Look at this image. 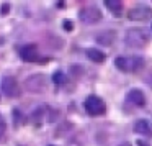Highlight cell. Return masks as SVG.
<instances>
[{"label": "cell", "instance_id": "cell-8", "mask_svg": "<svg viewBox=\"0 0 152 146\" xmlns=\"http://www.w3.org/2000/svg\"><path fill=\"white\" fill-rule=\"evenodd\" d=\"M126 102H129L134 107H144L145 105V95L139 89H131L126 95Z\"/></svg>", "mask_w": 152, "mask_h": 146}, {"label": "cell", "instance_id": "cell-12", "mask_svg": "<svg viewBox=\"0 0 152 146\" xmlns=\"http://www.w3.org/2000/svg\"><path fill=\"white\" fill-rule=\"evenodd\" d=\"M85 54H87V58H88L92 63L102 64V63H105V59H106V54L103 53V51L96 49V48H88V49L85 51Z\"/></svg>", "mask_w": 152, "mask_h": 146}, {"label": "cell", "instance_id": "cell-10", "mask_svg": "<svg viewBox=\"0 0 152 146\" xmlns=\"http://www.w3.org/2000/svg\"><path fill=\"white\" fill-rule=\"evenodd\" d=\"M95 41L100 44V46H111L116 41V31L115 30H105L100 35H96Z\"/></svg>", "mask_w": 152, "mask_h": 146}, {"label": "cell", "instance_id": "cell-20", "mask_svg": "<svg viewBox=\"0 0 152 146\" xmlns=\"http://www.w3.org/2000/svg\"><path fill=\"white\" fill-rule=\"evenodd\" d=\"M119 146H131V143H129V141H123Z\"/></svg>", "mask_w": 152, "mask_h": 146}, {"label": "cell", "instance_id": "cell-13", "mask_svg": "<svg viewBox=\"0 0 152 146\" xmlns=\"http://www.w3.org/2000/svg\"><path fill=\"white\" fill-rule=\"evenodd\" d=\"M134 133H137V135H151L152 128H151V123H149V120L145 118H141L137 120V122L134 123Z\"/></svg>", "mask_w": 152, "mask_h": 146}, {"label": "cell", "instance_id": "cell-4", "mask_svg": "<svg viewBox=\"0 0 152 146\" xmlns=\"http://www.w3.org/2000/svg\"><path fill=\"white\" fill-rule=\"evenodd\" d=\"M83 107H85V112L92 117H100L106 113V105L103 102V99H100L98 95H88L85 99Z\"/></svg>", "mask_w": 152, "mask_h": 146}, {"label": "cell", "instance_id": "cell-6", "mask_svg": "<svg viewBox=\"0 0 152 146\" xmlns=\"http://www.w3.org/2000/svg\"><path fill=\"white\" fill-rule=\"evenodd\" d=\"M0 86H2V92H4L7 97H10V99L20 97L21 87H20V84H18V80L15 79V77L5 76L4 79H2V84H0Z\"/></svg>", "mask_w": 152, "mask_h": 146}, {"label": "cell", "instance_id": "cell-21", "mask_svg": "<svg viewBox=\"0 0 152 146\" xmlns=\"http://www.w3.org/2000/svg\"><path fill=\"white\" fill-rule=\"evenodd\" d=\"M49 146H54V145H49Z\"/></svg>", "mask_w": 152, "mask_h": 146}, {"label": "cell", "instance_id": "cell-7", "mask_svg": "<svg viewBox=\"0 0 152 146\" xmlns=\"http://www.w3.org/2000/svg\"><path fill=\"white\" fill-rule=\"evenodd\" d=\"M128 18L132 21H145L152 18V8L147 7L144 4H139L136 7H132L131 10H128Z\"/></svg>", "mask_w": 152, "mask_h": 146}, {"label": "cell", "instance_id": "cell-9", "mask_svg": "<svg viewBox=\"0 0 152 146\" xmlns=\"http://www.w3.org/2000/svg\"><path fill=\"white\" fill-rule=\"evenodd\" d=\"M20 56H21V59L26 61V63H33V61H36L38 59V46L33 44V43L21 46Z\"/></svg>", "mask_w": 152, "mask_h": 146}, {"label": "cell", "instance_id": "cell-14", "mask_svg": "<svg viewBox=\"0 0 152 146\" xmlns=\"http://www.w3.org/2000/svg\"><path fill=\"white\" fill-rule=\"evenodd\" d=\"M105 5L108 7V10L113 12L115 15H119L123 12V2L121 0H106Z\"/></svg>", "mask_w": 152, "mask_h": 146}, {"label": "cell", "instance_id": "cell-19", "mask_svg": "<svg viewBox=\"0 0 152 146\" xmlns=\"http://www.w3.org/2000/svg\"><path fill=\"white\" fill-rule=\"evenodd\" d=\"M64 28H66L67 31H70V30H72V28H74V25L70 23L69 20H66V21H64Z\"/></svg>", "mask_w": 152, "mask_h": 146}, {"label": "cell", "instance_id": "cell-16", "mask_svg": "<svg viewBox=\"0 0 152 146\" xmlns=\"http://www.w3.org/2000/svg\"><path fill=\"white\" fill-rule=\"evenodd\" d=\"M12 115H13V123H15V126H20L21 123H23L25 117H23V113H21L18 108H13V112H12Z\"/></svg>", "mask_w": 152, "mask_h": 146}, {"label": "cell", "instance_id": "cell-18", "mask_svg": "<svg viewBox=\"0 0 152 146\" xmlns=\"http://www.w3.org/2000/svg\"><path fill=\"white\" fill-rule=\"evenodd\" d=\"M8 12H10V4H4V5H2V8H0V15L5 17Z\"/></svg>", "mask_w": 152, "mask_h": 146}, {"label": "cell", "instance_id": "cell-1", "mask_svg": "<svg viewBox=\"0 0 152 146\" xmlns=\"http://www.w3.org/2000/svg\"><path fill=\"white\" fill-rule=\"evenodd\" d=\"M151 40V33L147 28H129L126 30L124 35V43L129 48H144L147 46Z\"/></svg>", "mask_w": 152, "mask_h": 146}, {"label": "cell", "instance_id": "cell-17", "mask_svg": "<svg viewBox=\"0 0 152 146\" xmlns=\"http://www.w3.org/2000/svg\"><path fill=\"white\" fill-rule=\"evenodd\" d=\"M5 133H7V122H5V118L0 113V141H4Z\"/></svg>", "mask_w": 152, "mask_h": 146}, {"label": "cell", "instance_id": "cell-3", "mask_svg": "<svg viewBox=\"0 0 152 146\" xmlns=\"http://www.w3.org/2000/svg\"><path fill=\"white\" fill-rule=\"evenodd\" d=\"M23 87L30 94H44L48 90V77L44 74H31L25 79Z\"/></svg>", "mask_w": 152, "mask_h": 146}, {"label": "cell", "instance_id": "cell-2", "mask_svg": "<svg viewBox=\"0 0 152 146\" xmlns=\"http://www.w3.org/2000/svg\"><path fill=\"white\" fill-rule=\"evenodd\" d=\"M145 64L144 58L141 56H118L115 59V66L123 72H136L142 69Z\"/></svg>", "mask_w": 152, "mask_h": 146}, {"label": "cell", "instance_id": "cell-11", "mask_svg": "<svg viewBox=\"0 0 152 146\" xmlns=\"http://www.w3.org/2000/svg\"><path fill=\"white\" fill-rule=\"evenodd\" d=\"M46 112H48V107H46V105H38L36 108H34L33 112H31V115H30V122L33 123V125L39 126L41 123H43L44 117H46Z\"/></svg>", "mask_w": 152, "mask_h": 146}, {"label": "cell", "instance_id": "cell-15", "mask_svg": "<svg viewBox=\"0 0 152 146\" xmlns=\"http://www.w3.org/2000/svg\"><path fill=\"white\" fill-rule=\"evenodd\" d=\"M53 82L56 84V86H64V84H67V76L62 71H56V72L53 74Z\"/></svg>", "mask_w": 152, "mask_h": 146}, {"label": "cell", "instance_id": "cell-5", "mask_svg": "<svg viewBox=\"0 0 152 146\" xmlns=\"http://www.w3.org/2000/svg\"><path fill=\"white\" fill-rule=\"evenodd\" d=\"M79 18L87 25H93V23H98V21L102 20L103 13L96 5H87V7H83L82 10L79 12Z\"/></svg>", "mask_w": 152, "mask_h": 146}]
</instances>
